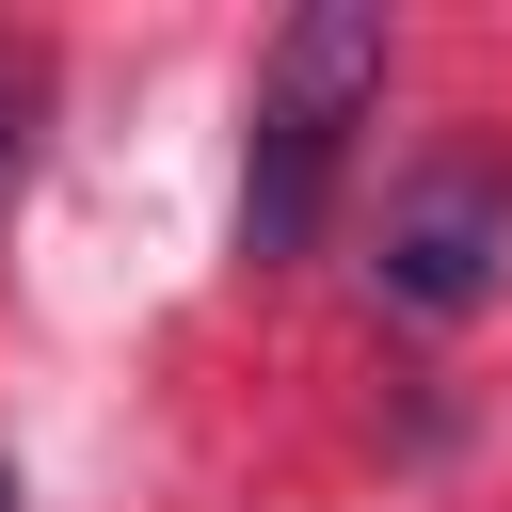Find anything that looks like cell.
<instances>
[{
	"label": "cell",
	"instance_id": "cell-1",
	"mask_svg": "<svg viewBox=\"0 0 512 512\" xmlns=\"http://www.w3.org/2000/svg\"><path fill=\"white\" fill-rule=\"evenodd\" d=\"M384 0H304L272 48H256V144H240V256L256 272H288L304 240H320V208H336V144H352V112L384 96Z\"/></svg>",
	"mask_w": 512,
	"mask_h": 512
},
{
	"label": "cell",
	"instance_id": "cell-2",
	"mask_svg": "<svg viewBox=\"0 0 512 512\" xmlns=\"http://www.w3.org/2000/svg\"><path fill=\"white\" fill-rule=\"evenodd\" d=\"M496 272H512V160L496 144H432L368 224V288L400 320H464V304H496Z\"/></svg>",
	"mask_w": 512,
	"mask_h": 512
},
{
	"label": "cell",
	"instance_id": "cell-3",
	"mask_svg": "<svg viewBox=\"0 0 512 512\" xmlns=\"http://www.w3.org/2000/svg\"><path fill=\"white\" fill-rule=\"evenodd\" d=\"M32 128H48V48L0 32V208H16V176H32Z\"/></svg>",
	"mask_w": 512,
	"mask_h": 512
}]
</instances>
